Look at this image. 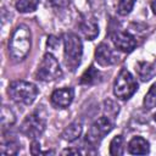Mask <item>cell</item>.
Instances as JSON below:
<instances>
[{"instance_id":"15","label":"cell","mask_w":156,"mask_h":156,"mask_svg":"<svg viewBox=\"0 0 156 156\" xmlns=\"http://www.w3.org/2000/svg\"><path fill=\"white\" fill-rule=\"evenodd\" d=\"M39 0H17L16 2V10L22 13L32 12L38 7Z\"/></svg>"},{"instance_id":"23","label":"cell","mask_w":156,"mask_h":156,"mask_svg":"<svg viewBox=\"0 0 156 156\" xmlns=\"http://www.w3.org/2000/svg\"><path fill=\"white\" fill-rule=\"evenodd\" d=\"M30 152L32 155H39L40 154V144L38 141H33L32 143V146H30Z\"/></svg>"},{"instance_id":"13","label":"cell","mask_w":156,"mask_h":156,"mask_svg":"<svg viewBox=\"0 0 156 156\" xmlns=\"http://www.w3.org/2000/svg\"><path fill=\"white\" fill-rule=\"evenodd\" d=\"M100 80H101V74L94 66H90L80 77V84L84 85H93L99 83Z\"/></svg>"},{"instance_id":"21","label":"cell","mask_w":156,"mask_h":156,"mask_svg":"<svg viewBox=\"0 0 156 156\" xmlns=\"http://www.w3.org/2000/svg\"><path fill=\"white\" fill-rule=\"evenodd\" d=\"M134 4H135V0H119V2H118V13L122 15V16L128 15L132 11Z\"/></svg>"},{"instance_id":"10","label":"cell","mask_w":156,"mask_h":156,"mask_svg":"<svg viewBox=\"0 0 156 156\" xmlns=\"http://www.w3.org/2000/svg\"><path fill=\"white\" fill-rule=\"evenodd\" d=\"M95 60L100 66H111L118 61V57L107 44L101 43L95 50Z\"/></svg>"},{"instance_id":"18","label":"cell","mask_w":156,"mask_h":156,"mask_svg":"<svg viewBox=\"0 0 156 156\" xmlns=\"http://www.w3.org/2000/svg\"><path fill=\"white\" fill-rule=\"evenodd\" d=\"M110 154L111 155H123L124 154L122 135H117L111 140V143H110Z\"/></svg>"},{"instance_id":"1","label":"cell","mask_w":156,"mask_h":156,"mask_svg":"<svg viewBox=\"0 0 156 156\" xmlns=\"http://www.w3.org/2000/svg\"><path fill=\"white\" fill-rule=\"evenodd\" d=\"M32 48V34L30 29L20 24L12 33L9 40V52L15 61H22L30 51Z\"/></svg>"},{"instance_id":"4","label":"cell","mask_w":156,"mask_h":156,"mask_svg":"<svg viewBox=\"0 0 156 156\" xmlns=\"http://www.w3.org/2000/svg\"><path fill=\"white\" fill-rule=\"evenodd\" d=\"M136 89L138 83L130 72L126 68L121 69L113 84V94L121 100H127L136 91Z\"/></svg>"},{"instance_id":"9","label":"cell","mask_w":156,"mask_h":156,"mask_svg":"<svg viewBox=\"0 0 156 156\" xmlns=\"http://www.w3.org/2000/svg\"><path fill=\"white\" fill-rule=\"evenodd\" d=\"M73 98H74V90L72 88H62V89L55 90L51 94L50 100L55 107L65 108L71 105Z\"/></svg>"},{"instance_id":"22","label":"cell","mask_w":156,"mask_h":156,"mask_svg":"<svg viewBox=\"0 0 156 156\" xmlns=\"http://www.w3.org/2000/svg\"><path fill=\"white\" fill-rule=\"evenodd\" d=\"M89 4L95 12H101L105 7V0H89Z\"/></svg>"},{"instance_id":"17","label":"cell","mask_w":156,"mask_h":156,"mask_svg":"<svg viewBox=\"0 0 156 156\" xmlns=\"http://www.w3.org/2000/svg\"><path fill=\"white\" fill-rule=\"evenodd\" d=\"M18 143L16 140H4L0 146V154L1 155H16L18 151Z\"/></svg>"},{"instance_id":"5","label":"cell","mask_w":156,"mask_h":156,"mask_svg":"<svg viewBox=\"0 0 156 156\" xmlns=\"http://www.w3.org/2000/svg\"><path fill=\"white\" fill-rule=\"evenodd\" d=\"M61 76H62V71L56 57L50 52L45 54L35 72V78L43 82H50L60 78Z\"/></svg>"},{"instance_id":"7","label":"cell","mask_w":156,"mask_h":156,"mask_svg":"<svg viewBox=\"0 0 156 156\" xmlns=\"http://www.w3.org/2000/svg\"><path fill=\"white\" fill-rule=\"evenodd\" d=\"M45 126H46L45 118L38 112H33L32 115L27 116L22 122L21 132L30 139H37L43 134Z\"/></svg>"},{"instance_id":"2","label":"cell","mask_w":156,"mask_h":156,"mask_svg":"<svg viewBox=\"0 0 156 156\" xmlns=\"http://www.w3.org/2000/svg\"><path fill=\"white\" fill-rule=\"evenodd\" d=\"M7 93L11 100L15 101L16 104L30 105L38 95V88L29 82L13 80L9 84Z\"/></svg>"},{"instance_id":"20","label":"cell","mask_w":156,"mask_h":156,"mask_svg":"<svg viewBox=\"0 0 156 156\" xmlns=\"http://www.w3.org/2000/svg\"><path fill=\"white\" fill-rule=\"evenodd\" d=\"M15 115L12 113V111L10 108H7L6 106L2 107V111H1V124H2V128H7L10 126H12L15 123Z\"/></svg>"},{"instance_id":"27","label":"cell","mask_w":156,"mask_h":156,"mask_svg":"<svg viewBox=\"0 0 156 156\" xmlns=\"http://www.w3.org/2000/svg\"><path fill=\"white\" fill-rule=\"evenodd\" d=\"M154 119H155V122H156V113L154 115Z\"/></svg>"},{"instance_id":"8","label":"cell","mask_w":156,"mask_h":156,"mask_svg":"<svg viewBox=\"0 0 156 156\" xmlns=\"http://www.w3.org/2000/svg\"><path fill=\"white\" fill-rule=\"evenodd\" d=\"M112 43L115 44V46L124 52H130L134 50V48L136 46V40L133 35H130L127 32H122V30H116L112 35H111Z\"/></svg>"},{"instance_id":"24","label":"cell","mask_w":156,"mask_h":156,"mask_svg":"<svg viewBox=\"0 0 156 156\" xmlns=\"http://www.w3.org/2000/svg\"><path fill=\"white\" fill-rule=\"evenodd\" d=\"M58 44H60V41H58V39H56L55 37H50V38L48 39V46L51 48V49H55Z\"/></svg>"},{"instance_id":"26","label":"cell","mask_w":156,"mask_h":156,"mask_svg":"<svg viewBox=\"0 0 156 156\" xmlns=\"http://www.w3.org/2000/svg\"><path fill=\"white\" fill-rule=\"evenodd\" d=\"M151 7H152V11H154V13L156 15V0H154V1H152V4H151Z\"/></svg>"},{"instance_id":"11","label":"cell","mask_w":156,"mask_h":156,"mask_svg":"<svg viewBox=\"0 0 156 156\" xmlns=\"http://www.w3.org/2000/svg\"><path fill=\"white\" fill-rule=\"evenodd\" d=\"M79 28L82 34L88 39V40H93L98 37L99 34V26L96 20L93 16H88V15H83L79 22Z\"/></svg>"},{"instance_id":"19","label":"cell","mask_w":156,"mask_h":156,"mask_svg":"<svg viewBox=\"0 0 156 156\" xmlns=\"http://www.w3.org/2000/svg\"><path fill=\"white\" fill-rule=\"evenodd\" d=\"M144 106L147 110L156 106V83H154L151 85V88L149 89V91L146 93V95L144 98Z\"/></svg>"},{"instance_id":"14","label":"cell","mask_w":156,"mask_h":156,"mask_svg":"<svg viewBox=\"0 0 156 156\" xmlns=\"http://www.w3.org/2000/svg\"><path fill=\"white\" fill-rule=\"evenodd\" d=\"M80 133H82V124L78 121H74L62 132V138L67 141H73L80 135Z\"/></svg>"},{"instance_id":"6","label":"cell","mask_w":156,"mask_h":156,"mask_svg":"<svg viewBox=\"0 0 156 156\" xmlns=\"http://www.w3.org/2000/svg\"><path fill=\"white\" fill-rule=\"evenodd\" d=\"M112 128H113V122L110 119V117L102 116L91 124V127L87 133L85 140L88 141V144L95 146L104 139V136L107 133L112 130Z\"/></svg>"},{"instance_id":"12","label":"cell","mask_w":156,"mask_h":156,"mask_svg":"<svg viewBox=\"0 0 156 156\" xmlns=\"http://www.w3.org/2000/svg\"><path fill=\"white\" fill-rule=\"evenodd\" d=\"M149 150V143L141 136H134L128 143V152L132 155H146Z\"/></svg>"},{"instance_id":"25","label":"cell","mask_w":156,"mask_h":156,"mask_svg":"<svg viewBox=\"0 0 156 156\" xmlns=\"http://www.w3.org/2000/svg\"><path fill=\"white\" fill-rule=\"evenodd\" d=\"M66 154H68V155H71V154L78 155V154H80V152H79V150H74V149H66V150L62 151V155H66Z\"/></svg>"},{"instance_id":"3","label":"cell","mask_w":156,"mask_h":156,"mask_svg":"<svg viewBox=\"0 0 156 156\" xmlns=\"http://www.w3.org/2000/svg\"><path fill=\"white\" fill-rule=\"evenodd\" d=\"M65 45V63L71 71H76V68L80 63V58L83 55V45L78 35L73 33H67L63 37Z\"/></svg>"},{"instance_id":"16","label":"cell","mask_w":156,"mask_h":156,"mask_svg":"<svg viewBox=\"0 0 156 156\" xmlns=\"http://www.w3.org/2000/svg\"><path fill=\"white\" fill-rule=\"evenodd\" d=\"M136 72L139 74V77L141 78V80H149L152 74H154V68L150 63H146V62H139L136 65Z\"/></svg>"}]
</instances>
